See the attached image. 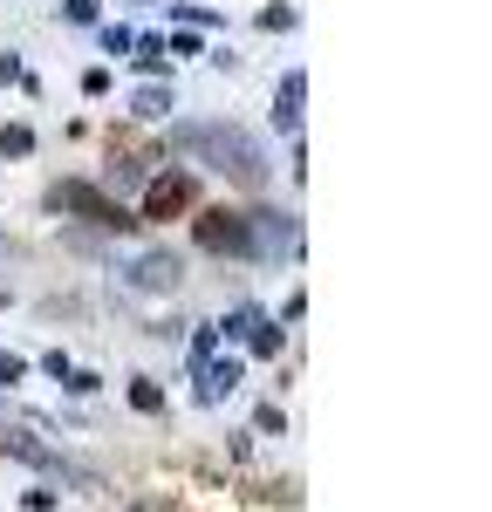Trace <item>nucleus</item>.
Here are the masks:
<instances>
[{
	"label": "nucleus",
	"mask_w": 492,
	"mask_h": 512,
	"mask_svg": "<svg viewBox=\"0 0 492 512\" xmlns=\"http://www.w3.org/2000/svg\"><path fill=\"white\" fill-rule=\"evenodd\" d=\"M294 246V219L281 212H246V253H281Z\"/></svg>",
	"instance_id": "5"
},
{
	"label": "nucleus",
	"mask_w": 492,
	"mask_h": 512,
	"mask_svg": "<svg viewBox=\"0 0 492 512\" xmlns=\"http://www.w3.org/2000/svg\"><path fill=\"white\" fill-rule=\"evenodd\" d=\"M301 96H308V82H301V76H287V82H281V123H287V130L301 123Z\"/></svg>",
	"instance_id": "8"
},
{
	"label": "nucleus",
	"mask_w": 492,
	"mask_h": 512,
	"mask_svg": "<svg viewBox=\"0 0 492 512\" xmlns=\"http://www.w3.org/2000/svg\"><path fill=\"white\" fill-rule=\"evenodd\" d=\"M28 151H35L28 130H0V158H28Z\"/></svg>",
	"instance_id": "9"
},
{
	"label": "nucleus",
	"mask_w": 492,
	"mask_h": 512,
	"mask_svg": "<svg viewBox=\"0 0 492 512\" xmlns=\"http://www.w3.org/2000/svg\"><path fill=\"white\" fill-rule=\"evenodd\" d=\"M0 451H14V458H28V465H62L48 444H35L28 431H0Z\"/></svg>",
	"instance_id": "7"
},
{
	"label": "nucleus",
	"mask_w": 492,
	"mask_h": 512,
	"mask_svg": "<svg viewBox=\"0 0 492 512\" xmlns=\"http://www.w3.org/2000/svg\"><path fill=\"white\" fill-rule=\"evenodd\" d=\"M55 212H76V219H89V226H103V233H130L137 219L123 212L110 192H96V185H82V178H69V185H55Z\"/></svg>",
	"instance_id": "2"
},
{
	"label": "nucleus",
	"mask_w": 492,
	"mask_h": 512,
	"mask_svg": "<svg viewBox=\"0 0 492 512\" xmlns=\"http://www.w3.org/2000/svg\"><path fill=\"white\" fill-rule=\"evenodd\" d=\"M130 403H137V410H164V390L158 383H130Z\"/></svg>",
	"instance_id": "10"
},
{
	"label": "nucleus",
	"mask_w": 492,
	"mask_h": 512,
	"mask_svg": "<svg viewBox=\"0 0 492 512\" xmlns=\"http://www.w3.org/2000/svg\"><path fill=\"white\" fill-rule=\"evenodd\" d=\"M199 246L205 253H246V212H226V205H212V212H199Z\"/></svg>",
	"instance_id": "3"
},
{
	"label": "nucleus",
	"mask_w": 492,
	"mask_h": 512,
	"mask_svg": "<svg viewBox=\"0 0 492 512\" xmlns=\"http://www.w3.org/2000/svg\"><path fill=\"white\" fill-rule=\"evenodd\" d=\"M171 144H178L185 158L212 164L219 178L246 185V192H260V185H267V151H260V137H246L240 123H178V130H171Z\"/></svg>",
	"instance_id": "1"
},
{
	"label": "nucleus",
	"mask_w": 492,
	"mask_h": 512,
	"mask_svg": "<svg viewBox=\"0 0 492 512\" xmlns=\"http://www.w3.org/2000/svg\"><path fill=\"white\" fill-rule=\"evenodd\" d=\"M69 21H96V0H69Z\"/></svg>",
	"instance_id": "11"
},
{
	"label": "nucleus",
	"mask_w": 492,
	"mask_h": 512,
	"mask_svg": "<svg viewBox=\"0 0 492 512\" xmlns=\"http://www.w3.org/2000/svg\"><path fill=\"white\" fill-rule=\"evenodd\" d=\"M178 212H192V178H185V171L151 178V192H144V219H178Z\"/></svg>",
	"instance_id": "4"
},
{
	"label": "nucleus",
	"mask_w": 492,
	"mask_h": 512,
	"mask_svg": "<svg viewBox=\"0 0 492 512\" xmlns=\"http://www.w3.org/2000/svg\"><path fill=\"white\" fill-rule=\"evenodd\" d=\"M178 274H185V267H178V253H144V260L130 267L137 287H178Z\"/></svg>",
	"instance_id": "6"
}]
</instances>
